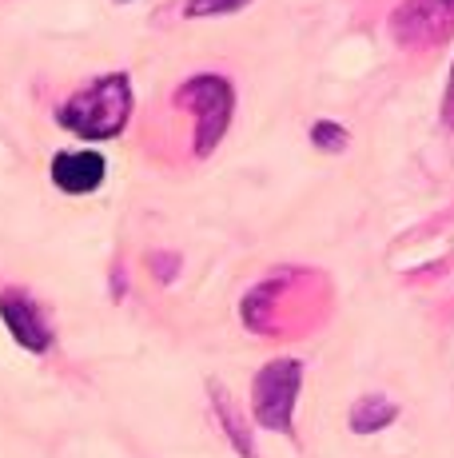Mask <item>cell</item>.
Listing matches in <instances>:
<instances>
[{
  "label": "cell",
  "instance_id": "cell-11",
  "mask_svg": "<svg viewBox=\"0 0 454 458\" xmlns=\"http://www.w3.org/2000/svg\"><path fill=\"white\" fill-rule=\"evenodd\" d=\"M442 116H447V124H454V68H450V84H447V100H442Z\"/></svg>",
  "mask_w": 454,
  "mask_h": 458
},
{
  "label": "cell",
  "instance_id": "cell-9",
  "mask_svg": "<svg viewBox=\"0 0 454 458\" xmlns=\"http://www.w3.org/2000/svg\"><path fill=\"white\" fill-rule=\"evenodd\" d=\"M243 4H251V0H188V8H183V13H188L191 21H199V16H223V13H240Z\"/></svg>",
  "mask_w": 454,
  "mask_h": 458
},
{
  "label": "cell",
  "instance_id": "cell-1",
  "mask_svg": "<svg viewBox=\"0 0 454 458\" xmlns=\"http://www.w3.org/2000/svg\"><path fill=\"white\" fill-rule=\"evenodd\" d=\"M128 116H132V84H128L124 72H112V76L92 81L76 96H68L56 112L60 128L76 131V136H84V140L120 136L128 124Z\"/></svg>",
  "mask_w": 454,
  "mask_h": 458
},
{
  "label": "cell",
  "instance_id": "cell-7",
  "mask_svg": "<svg viewBox=\"0 0 454 458\" xmlns=\"http://www.w3.org/2000/svg\"><path fill=\"white\" fill-rule=\"evenodd\" d=\"M399 415V407L391 399H379V394H371V399H363V403H355V411H351V430L355 435H374V430H383L387 422H395Z\"/></svg>",
  "mask_w": 454,
  "mask_h": 458
},
{
  "label": "cell",
  "instance_id": "cell-6",
  "mask_svg": "<svg viewBox=\"0 0 454 458\" xmlns=\"http://www.w3.org/2000/svg\"><path fill=\"white\" fill-rule=\"evenodd\" d=\"M104 172H108V164L92 148H84V152H60L52 160V183L60 191H68V196H88V191H96L104 183Z\"/></svg>",
  "mask_w": 454,
  "mask_h": 458
},
{
  "label": "cell",
  "instance_id": "cell-3",
  "mask_svg": "<svg viewBox=\"0 0 454 458\" xmlns=\"http://www.w3.org/2000/svg\"><path fill=\"white\" fill-rule=\"evenodd\" d=\"M303 386V363L299 359H275L251 383V411H256L259 427L287 435L295 427V399Z\"/></svg>",
  "mask_w": 454,
  "mask_h": 458
},
{
  "label": "cell",
  "instance_id": "cell-2",
  "mask_svg": "<svg viewBox=\"0 0 454 458\" xmlns=\"http://www.w3.org/2000/svg\"><path fill=\"white\" fill-rule=\"evenodd\" d=\"M176 104H188L196 112V152L212 156L215 144L231 128V108H235L231 84L223 76H191V81L180 84Z\"/></svg>",
  "mask_w": 454,
  "mask_h": 458
},
{
  "label": "cell",
  "instance_id": "cell-10",
  "mask_svg": "<svg viewBox=\"0 0 454 458\" xmlns=\"http://www.w3.org/2000/svg\"><path fill=\"white\" fill-rule=\"evenodd\" d=\"M311 140H315L319 148H327V152H343V148H347V131L335 128L331 120H323V124L311 128Z\"/></svg>",
  "mask_w": 454,
  "mask_h": 458
},
{
  "label": "cell",
  "instance_id": "cell-5",
  "mask_svg": "<svg viewBox=\"0 0 454 458\" xmlns=\"http://www.w3.org/2000/svg\"><path fill=\"white\" fill-rule=\"evenodd\" d=\"M0 319H4V327L13 331V339L21 343L24 351H48L52 347V327L45 323V315H40V307L32 303L29 295L21 292H4L0 295Z\"/></svg>",
  "mask_w": 454,
  "mask_h": 458
},
{
  "label": "cell",
  "instance_id": "cell-4",
  "mask_svg": "<svg viewBox=\"0 0 454 458\" xmlns=\"http://www.w3.org/2000/svg\"><path fill=\"white\" fill-rule=\"evenodd\" d=\"M391 32L407 48H431L454 37V0H403L391 13Z\"/></svg>",
  "mask_w": 454,
  "mask_h": 458
},
{
  "label": "cell",
  "instance_id": "cell-8",
  "mask_svg": "<svg viewBox=\"0 0 454 458\" xmlns=\"http://www.w3.org/2000/svg\"><path fill=\"white\" fill-rule=\"evenodd\" d=\"M212 394H215V411H220V419H223L227 435H231L235 451H240L243 458H256V451H251V438H248V427H243V422H240V415H235L231 399H227V394L220 391V386H212Z\"/></svg>",
  "mask_w": 454,
  "mask_h": 458
}]
</instances>
